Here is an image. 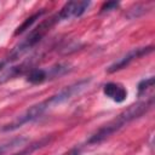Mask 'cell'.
<instances>
[{"label": "cell", "mask_w": 155, "mask_h": 155, "mask_svg": "<svg viewBox=\"0 0 155 155\" xmlns=\"http://www.w3.org/2000/svg\"><path fill=\"white\" fill-rule=\"evenodd\" d=\"M153 104H154V97H150L149 99H145L143 102H138V103L128 107L126 110H124L121 114H119L114 120L109 121L103 127H101L94 134H92L91 138L87 140V143L88 144H97V143L103 142L104 139H107L109 136H111L113 133L119 131L121 127H124L128 122H131L134 119L145 114L153 107Z\"/></svg>", "instance_id": "obj_1"}, {"label": "cell", "mask_w": 155, "mask_h": 155, "mask_svg": "<svg viewBox=\"0 0 155 155\" xmlns=\"http://www.w3.org/2000/svg\"><path fill=\"white\" fill-rule=\"evenodd\" d=\"M59 19H58V16L56 15L54 17H51L50 19H46V21H42L28 36H27V39L24 40V41H22L12 52H11V54L8 56V59L7 61H15V59H17V58H19L21 56H23L25 52H28L33 46H35L45 35H46V33L52 28V25L56 23V22H58Z\"/></svg>", "instance_id": "obj_2"}, {"label": "cell", "mask_w": 155, "mask_h": 155, "mask_svg": "<svg viewBox=\"0 0 155 155\" xmlns=\"http://www.w3.org/2000/svg\"><path fill=\"white\" fill-rule=\"evenodd\" d=\"M48 108H51V105H50V103H48L47 99L44 101V102H41V103H39V104L33 105L31 108H29L28 110H25L22 115H19L16 120H13L11 124L6 125V126L4 127V131H13V130H16V128L23 126L24 124L30 122V121H33V120L40 117Z\"/></svg>", "instance_id": "obj_3"}, {"label": "cell", "mask_w": 155, "mask_h": 155, "mask_svg": "<svg viewBox=\"0 0 155 155\" xmlns=\"http://www.w3.org/2000/svg\"><path fill=\"white\" fill-rule=\"evenodd\" d=\"M154 47L153 46H148V47H138V48H133L131 51H128L125 56H122L121 58H119L116 62H114L111 65H109V68L107 69L108 73H115L120 69H124L126 68L131 62H133L134 59L144 56V54H148L150 52H153Z\"/></svg>", "instance_id": "obj_4"}, {"label": "cell", "mask_w": 155, "mask_h": 155, "mask_svg": "<svg viewBox=\"0 0 155 155\" xmlns=\"http://www.w3.org/2000/svg\"><path fill=\"white\" fill-rule=\"evenodd\" d=\"M90 1H69L59 11L58 19H69L71 17H80L90 6Z\"/></svg>", "instance_id": "obj_5"}, {"label": "cell", "mask_w": 155, "mask_h": 155, "mask_svg": "<svg viewBox=\"0 0 155 155\" xmlns=\"http://www.w3.org/2000/svg\"><path fill=\"white\" fill-rule=\"evenodd\" d=\"M103 92L107 97H109L110 99H113L116 103L124 102L127 97V91L125 90V87L119 84H115V82L105 84L103 87Z\"/></svg>", "instance_id": "obj_6"}, {"label": "cell", "mask_w": 155, "mask_h": 155, "mask_svg": "<svg viewBox=\"0 0 155 155\" xmlns=\"http://www.w3.org/2000/svg\"><path fill=\"white\" fill-rule=\"evenodd\" d=\"M47 79H48V73L45 69H31L27 76V80L31 84H41Z\"/></svg>", "instance_id": "obj_7"}, {"label": "cell", "mask_w": 155, "mask_h": 155, "mask_svg": "<svg viewBox=\"0 0 155 155\" xmlns=\"http://www.w3.org/2000/svg\"><path fill=\"white\" fill-rule=\"evenodd\" d=\"M45 13V11H40V12H36V13H34L33 16H30V17H28L17 29H16V31H15V35H19V34H22V33H24L27 29H29L31 25H33V23L38 19V18H40L42 15Z\"/></svg>", "instance_id": "obj_8"}, {"label": "cell", "mask_w": 155, "mask_h": 155, "mask_svg": "<svg viewBox=\"0 0 155 155\" xmlns=\"http://www.w3.org/2000/svg\"><path fill=\"white\" fill-rule=\"evenodd\" d=\"M22 69H23L22 67H12V68L7 69V70L4 71L2 75L0 76V84H4V82H6L7 80L13 79V78L17 76L18 74H21V73H22Z\"/></svg>", "instance_id": "obj_9"}, {"label": "cell", "mask_w": 155, "mask_h": 155, "mask_svg": "<svg viewBox=\"0 0 155 155\" xmlns=\"http://www.w3.org/2000/svg\"><path fill=\"white\" fill-rule=\"evenodd\" d=\"M47 142H48V138L41 139L40 142H36V143H34V144H31V145L27 147V148H25V149H23L22 151H19V153H16V154H13V155H29V154H31L34 150H36L38 148H40V147H44V145H45Z\"/></svg>", "instance_id": "obj_10"}, {"label": "cell", "mask_w": 155, "mask_h": 155, "mask_svg": "<svg viewBox=\"0 0 155 155\" xmlns=\"http://www.w3.org/2000/svg\"><path fill=\"white\" fill-rule=\"evenodd\" d=\"M154 86V78H149V79H145V80H142L139 84H138V94L142 96L143 93H145L147 90L151 88Z\"/></svg>", "instance_id": "obj_11"}, {"label": "cell", "mask_w": 155, "mask_h": 155, "mask_svg": "<svg viewBox=\"0 0 155 155\" xmlns=\"http://www.w3.org/2000/svg\"><path fill=\"white\" fill-rule=\"evenodd\" d=\"M117 6H119V2H116V1H109V2H105V4L102 6L101 12H108V11H111V10L116 8Z\"/></svg>", "instance_id": "obj_12"}, {"label": "cell", "mask_w": 155, "mask_h": 155, "mask_svg": "<svg viewBox=\"0 0 155 155\" xmlns=\"http://www.w3.org/2000/svg\"><path fill=\"white\" fill-rule=\"evenodd\" d=\"M69 155H80V150H79L78 148H74V149L69 153Z\"/></svg>", "instance_id": "obj_13"}, {"label": "cell", "mask_w": 155, "mask_h": 155, "mask_svg": "<svg viewBox=\"0 0 155 155\" xmlns=\"http://www.w3.org/2000/svg\"><path fill=\"white\" fill-rule=\"evenodd\" d=\"M4 65H5V62H4V61H2V62H0V70L4 68Z\"/></svg>", "instance_id": "obj_14"}, {"label": "cell", "mask_w": 155, "mask_h": 155, "mask_svg": "<svg viewBox=\"0 0 155 155\" xmlns=\"http://www.w3.org/2000/svg\"><path fill=\"white\" fill-rule=\"evenodd\" d=\"M4 150H5V149H4V148H2V147H0V155H1V154H2V153H4Z\"/></svg>", "instance_id": "obj_15"}]
</instances>
